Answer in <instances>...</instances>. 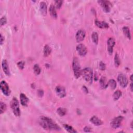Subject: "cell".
I'll return each mask as SVG.
<instances>
[{
  "mask_svg": "<svg viewBox=\"0 0 133 133\" xmlns=\"http://www.w3.org/2000/svg\"><path fill=\"white\" fill-rule=\"evenodd\" d=\"M40 125L45 130L52 131H60V127L50 118L45 116H41L39 120Z\"/></svg>",
  "mask_w": 133,
  "mask_h": 133,
  "instance_id": "cell-1",
  "label": "cell"
},
{
  "mask_svg": "<svg viewBox=\"0 0 133 133\" xmlns=\"http://www.w3.org/2000/svg\"><path fill=\"white\" fill-rule=\"evenodd\" d=\"M72 67L74 71V75L76 79L82 75V71L81 70V66L80 62L77 58L75 57L73 59Z\"/></svg>",
  "mask_w": 133,
  "mask_h": 133,
  "instance_id": "cell-2",
  "label": "cell"
},
{
  "mask_svg": "<svg viewBox=\"0 0 133 133\" xmlns=\"http://www.w3.org/2000/svg\"><path fill=\"white\" fill-rule=\"evenodd\" d=\"M10 105L14 115L16 116H20L21 115V112L18 100L16 98H13L10 102Z\"/></svg>",
  "mask_w": 133,
  "mask_h": 133,
  "instance_id": "cell-3",
  "label": "cell"
},
{
  "mask_svg": "<svg viewBox=\"0 0 133 133\" xmlns=\"http://www.w3.org/2000/svg\"><path fill=\"white\" fill-rule=\"evenodd\" d=\"M83 78L88 82H91L93 79V71L90 68H86L82 71Z\"/></svg>",
  "mask_w": 133,
  "mask_h": 133,
  "instance_id": "cell-4",
  "label": "cell"
},
{
  "mask_svg": "<svg viewBox=\"0 0 133 133\" xmlns=\"http://www.w3.org/2000/svg\"><path fill=\"white\" fill-rule=\"evenodd\" d=\"M124 118L122 116H118L113 119L111 122V126L114 129L117 128L120 126Z\"/></svg>",
  "mask_w": 133,
  "mask_h": 133,
  "instance_id": "cell-5",
  "label": "cell"
},
{
  "mask_svg": "<svg viewBox=\"0 0 133 133\" xmlns=\"http://www.w3.org/2000/svg\"><path fill=\"white\" fill-rule=\"evenodd\" d=\"M0 88L2 91V93L6 96H8L10 94V91L9 88L8 84L5 81H2L1 82V86Z\"/></svg>",
  "mask_w": 133,
  "mask_h": 133,
  "instance_id": "cell-6",
  "label": "cell"
},
{
  "mask_svg": "<svg viewBox=\"0 0 133 133\" xmlns=\"http://www.w3.org/2000/svg\"><path fill=\"white\" fill-rule=\"evenodd\" d=\"M117 80L119 81L120 85L123 88L126 87L128 84V80L127 77L123 74H120L118 75Z\"/></svg>",
  "mask_w": 133,
  "mask_h": 133,
  "instance_id": "cell-7",
  "label": "cell"
},
{
  "mask_svg": "<svg viewBox=\"0 0 133 133\" xmlns=\"http://www.w3.org/2000/svg\"><path fill=\"white\" fill-rule=\"evenodd\" d=\"M101 6L103 10L106 13H109L111 7V4L108 1H99L98 2Z\"/></svg>",
  "mask_w": 133,
  "mask_h": 133,
  "instance_id": "cell-8",
  "label": "cell"
},
{
  "mask_svg": "<svg viewBox=\"0 0 133 133\" xmlns=\"http://www.w3.org/2000/svg\"><path fill=\"white\" fill-rule=\"evenodd\" d=\"M76 50L81 56H85L87 54V49L83 44H80L76 46Z\"/></svg>",
  "mask_w": 133,
  "mask_h": 133,
  "instance_id": "cell-9",
  "label": "cell"
},
{
  "mask_svg": "<svg viewBox=\"0 0 133 133\" xmlns=\"http://www.w3.org/2000/svg\"><path fill=\"white\" fill-rule=\"evenodd\" d=\"M55 91H56V93L57 95L59 97L64 98L66 96V91L65 88L64 86H61V85L57 86L56 87Z\"/></svg>",
  "mask_w": 133,
  "mask_h": 133,
  "instance_id": "cell-10",
  "label": "cell"
},
{
  "mask_svg": "<svg viewBox=\"0 0 133 133\" xmlns=\"http://www.w3.org/2000/svg\"><path fill=\"white\" fill-rule=\"evenodd\" d=\"M108 51L110 55H111L113 53V47L115 45V40L113 38H110L108 40Z\"/></svg>",
  "mask_w": 133,
  "mask_h": 133,
  "instance_id": "cell-11",
  "label": "cell"
},
{
  "mask_svg": "<svg viewBox=\"0 0 133 133\" xmlns=\"http://www.w3.org/2000/svg\"><path fill=\"white\" fill-rule=\"evenodd\" d=\"M85 36V32L83 30H80L77 32L76 34V40L77 42H80L84 40Z\"/></svg>",
  "mask_w": 133,
  "mask_h": 133,
  "instance_id": "cell-12",
  "label": "cell"
},
{
  "mask_svg": "<svg viewBox=\"0 0 133 133\" xmlns=\"http://www.w3.org/2000/svg\"><path fill=\"white\" fill-rule=\"evenodd\" d=\"M2 69L3 70V71L5 73V75L7 76H9L10 73L9 71V66L8 64V62H7L6 60H3L2 62Z\"/></svg>",
  "mask_w": 133,
  "mask_h": 133,
  "instance_id": "cell-13",
  "label": "cell"
},
{
  "mask_svg": "<svg viewBox=\"0 0 133 133\" xmlns=\"http://www.w3.org/2000/svg\"><path fill=\"white\" fill-rule=\"evenodd\" d=\"M20 99L21 104L24 106H27L29 102V99L24 94H21L20 95Z\"/></svg>",
  "mask_w": 133,
  "mask_h": 133,
  "instance_id": "cell-14",
  "label": "cell"
},
{
  "mask_svg": "<svg viewBox=\"0 0 133 133\" xmlns=\"http://www.w3.org/2000/svg\"><path fill=\"white\" fill-rule=\"evenodd\" d=\"M90 121L92 123L94 124L95 125H96V126H99V125H101L102 124V122L101 121V120L98 119V118L96 116H93L92 117Z\"/></svg>",
  "mask_w": 133,
  "mask_h": 133,
  "instance_id": "cell-15",
  "label": "cell"
},
{
  "mask_svg": "<svg viewBox=\"0 0 133 133\" xmlns=\"http://www.w3.org/2000/svg\"><path fill=\"white\" fill-rule=\"evenodd\" d=\"M40 11L43 15L45 16L47 14V5L44 2H41L40 4Z\"/></svg>",
  "mask_w": 133,
  "mask_h": 133,
  "instance_id": "cell-16",
  "label": "cell"
},
{
  "mask_svg": "<svg viewBox=\"0 0 133 133\" xmlns=\"http://www.w3.org/2000/svg\"><path fill=\"white\" fill-rule=\"evenodd\" d=\"M95 24L99 28H108L109 25L105 22H100L98 20H95Z\"/></svg>",
  "mask_w": 133,
  "mask_h": 133,
  "instance_id": "cell-17",
  "label": "cell"
},
{
  "mask_svg": "<svg viewBox=\"0 0 133 133\" xmlns=\"http://www.w3.org/2000/svg\"><path fill=\"white\" fill-rule=\"evenodd\" d=\"M100 85L103 89H105L108 86V83L107 82V79L105 77H102L101 79H100Z\"/></svg>",
  "mask_w": 133,
  "mask_h": 133,
  "instance_id": "cell-18",
  "label": "cell"
},
{
  "mask_svg": "<svg viewBox=\"0 0 133 133\" xmlns=\"http://www.w3.org/2000/svg\"><path fill=\"white\" fill-rule=\"evenodd\" d=\"M49 11H50V15L51 16V17L54 18H57V14L56 13V9H55V7L54 5H52L50 6Z\"/></svg>",
  "mask_w": 133,
  "mask_h": 133,
  "instance_id": "cell-19",
  "label": "cell"
},
{
  "mask_svg": "<svg viewBox=\"0 0 133 133\" xmlns=\"http://www.w3.org/2000/svg\"><path fill=\"white\" fill-rule=\"evenodd\" d=\"M51 51V48L48 45H45V46L44 47V56L47 57L50 54Z\"/></svg>",
  "mask_w": 133,
  "mask_h": 133,
  "instance_id": "cell-20",
  "label": "cell"
},
{
  "mask_svg": "<svg viewBox=\"0 0 133 133\" xmlns=\"http://www.w3.org/2000/svg\"><path fill=\"white\" fill-rule=\"evenodd\" d=\"M123 33L125 34V35L126 36L128 39L131 40V34L130 30V29H129V28L127 27H123Z\"/></svg>",
  "mask_w": 133,
  "mask_h": 133,
  "instance_id": "cell-21",
  "label": "cell"
},
{
  "mask_svg": "<svg viewBox=\"0 0 133 133\" xmlns=\"http://www.w3.org/2000/svg\"><path fill=\"white\" fill-rule=\"evenodd\" d=\"M64 127L66 129V130L69 133H77V132L72 126H70V125L68 124H64Z\"/></svg>",
  "mask_w": 133,
  "mask_h": 133,
  "instance_id": "cell-22",
  "label": "cell"
},
{
  "mask_svg": "<svg viewBox=\"0 0 133 133\" xmlns=\"http://www.w3.org/2000/svg\"><path fill=\"white\" fill-rule=\"evenodd\" d=\"M91 39L92 40H93V42L96 44H98V35L97 32H93L92 33L91 35Z\"/></svg>",
  "mask_w": 133,
  "mask_h": 133,
  "instance_id": "cell-23",
  "label": "cell"
},
{
  "mask_svg": "<svg viewBox=\"0 0 133 133\" xmlns=\"http://www.w3.org/2000/svg\"><path fill=\"white\" fill-rule=\"evenodd\" d=\"M109 85L112 90H114L116 87V81L113 79H111L109 80L108 83Z\"/></svg>",
  "mask_w": 133,
  "mask_h": 133,
  "instance_id": "cell-24",
  "label": "cell"
},
{
  "mask_svg": "<svg viewBox=\"0 0 133 133\" xmlns=\"http://www.w3.org/2000/svg\"><path fill=\"white\" fill-rule=\"evenodd\" d=\"M57 113L60 116H65L66 114V111L65 108H59L57 110Z\"/></svg>",
  "mask_w": 133,
  "mask_h": 133,
  "instance_id": "cell-25",
  "label": "cell"
},
{
  "mask_svg": "<svg viewBox=\"0 0 133 133\" xmlns=\"http://www.w3.org/2000/svg\"><path fill=\"white\" fill-rule=\"evenodd\" d=\"M122 95L121 91L119 90H117L116 91L114 92L113 94V99L114 100H117L119 99Z\"/></svg>",
  "mask_w": 133,
  "mask_h": 133,
  "instance_id": "cell-26",
  "label": "cell"
},
{
  "mask_svg": "<svg viewBox=\"0 0 133 133\" xmlns=\"http://www.w3.org/2000/svg\"><path fill=\"white\" fill-rule=\"evenodd\" d=\"M121 63V61L120 59V57L119 56V55H117V54H116L115 55V57H114V64H115V66L116 67H118L120 65Z\"/></svg>",
  "mask_w": 133,
  "mask_h": 133,
  "instance_id": "cell-27",
  "label": "cell"
},
{
  "mask_svg": "<svg viewBox=\"0 0 133 133\" xmlns=\"http://www.w3.org/2000/svg\"><path fill=\"white\" fill-rule=\"evenodd\" d=\"M33 70H34V72L36 75H39L41 73V68L40 66L38 64H35L34 66V67H33Z\"/></svg>",
  "mask_w": 133,
  "mask_h": 133,
  "instance_id": "cell-28",
  "label": "cell"
},
{
  "mask_svg": "<svg viewBox=\"0 0 133 133\" xmlns=\"http://www.w3.org/2000/svg\"><path fill=\"white\" fill-rule=\"evenodd\" d=\"M6 108L7 107L5 103L3 102H1V103H0V112H1V114L5 111Z\"/></svg>",
  "mask_w": 133,
  "mask_h": 133,
  "instance_id": "cell-29",
  "label": "cell"
},
{
  "mask_svg": "<svg viewBox=\"0 0 133 133\" xmlns=\"http://www.w3.org/2000/svg\"><path fill=\"white\" fill-rule=\"evenodd\" d=\"M62 1H55V6H56V7L57 9H60V7L62 6Z\"/></svg>",
  "mask_w": 133,
  "mask_h": 133,
  "instance_id": "cell-30",
  "label": "cell"
},
{
  "mask_svg": "<svg viewBox=\"0 0 133 133\" xmlns=\"http://www.w3.org/2000/svg\"><path fill=\"white\" fill-rule=\"evenodd\" d=\"M7 23V19L5 16H4L2 17L0 19V24H1V26H3V25H5Z\"/></svg>",
  "mask_w": 133,
  "mask_h": 133,
  "instance_id": "cell-31",
  "label": "cell"
},
{
  "mask_svg": "<svg viewBox=\"0 0 133 133\" xmlns=\"http://www.w3.org/2000/svg\"><path fill=\"white\" fill-rule=\"evenodd\" d=\"M17 66L20 69L23 70L24 68V66H25V62L23 61H21L18 62L17 63Z\"/></svg>",
  "mask_w": 133,
  "mask_h": 133,
  "instance_id": "cell-32",
  "label": "cell"
},
{
  "mask_svg": "<svg viewBox=\"0 0 133 133\" xmlns=\"http://www.w3.org/2000/svg\"><path fill=\"white\" fill-rule=\"evenodd\" d=\"M99 68L101 70H102V71H104V70H105V69L106 68V66L105 64L103 63V62L101 61L99 64Z\"/></svg>",
  "mask_w": 133,
  "mask_h": 133,
  "instance_id": "cell-33",
  "label": "cell"
},
{
  "mask_svg": "<svg viewBox=\"0 0 133 133\" xmlns=\"http://www.w3.org/2000/svg\"><path fill=\"white\" fill-rule=\"evenodd\" d=\"M38 95L39 97H42L44 95V91L41 90H40L38 91Z\"/></svg>",
  "mask_w": 133,
  "mask_h": 133,
  "instance_id": "cell-34",
  "label": "cell"
},
{
  "mask_svg": "<svg viewBox=\"0 0 133 133\" xmlns=\"http://www.w3.org/2000/svg\"><path fill=\"white\" fill-rule=\"evenodd\" d=\"M91 128H90L89 127H87V126H86L85 127V128H84V131L85 132H91Z\"/></svg>",
  "mask_w": 133,
  "mask_h": 133,
  "instance_id": "cell-35",
  "label": "cell"
},
{
  "mask_svg": "<svg viewBox=\"0 0 133 133\" xmlns=\"http://www.w3.org/2000/svg\"><path fill=\"white\" fill-rule=\"evenodd\" d=\"M0 39H1V41H0V42H1V45H2L4 41V38L2 36V34H1V38H0Z\"/></svg>",
  "mask_w": 133,
  "mask_h": 133,
  "instance_id": "cell-36",
  "label": "cell"
},
{
  "mask_svg": "<svg viewBox=\"0 0 133 133\" xmlns=\"http://www.w3.org/2000/svg\"><path fill=\"white\" fill-rule=\"evenodd\" d=\"M131 91H133V83H131Z\"/></svg>",
  "mask_w": 133,
  "mask_h": 133,
  "instance_id": "cell-37",
  "label": "cell"
},
{
  "mask_svg": "<svg viewBox=\"0 0 133 133\" xmlns=\"http://www.w3.org/2000/svg\"><path fill=\"white\" fill-rule=\"evenodd\" d=\"M131 80L132 81H133V75H132L131 76Z\"/></svg>",
  "mask_w": 133,
  "mask_h": 133,
  "instance_id": "cell-38",
  "label": "cell"
}]
</instances>
